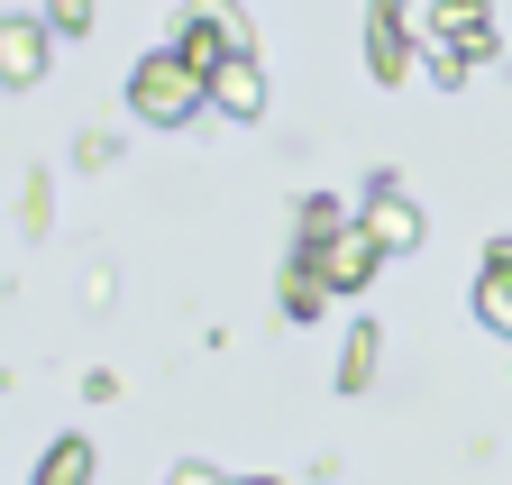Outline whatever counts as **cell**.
<instances>
[{
    "label": "cell",
    "mask_w": 512,
    "mask_h": 485,
    "mask_svg": "<svg viewBox=\"0 0 512 485\" xmlns=\"http://www.w3.org/2000/svg\"><path fill=\"white\" fill-rule=\"evenodd\" d=\"M128 110L156 119V129H183V119H202V110H211V74L192 65L183 46H156L147 65H128Z\"/></svg>",
    "instance_id": "obj_1"
},
{
    "label": "cell",
    "mask_w": 512,
    "mask_h": 485,
    "mask_svg": "<svg viewBox=\"0 0 512 485\" xmlns=\"http://www.w3.org/2000/svg\"><path fill=\"white\" fill-rule=\"evenodd\" d=\"M174 46H183L202 74H220V65H238V55H256V28H247V10H238V0H183Z\"/></svg>",
    "instance_id": "obj_2"
},
{
    "label": "cell",
    "mask_w": 512,
    "mask_h": 485,
    "mask_svg": "<svg viewBox=\"0 0 512 485\" xmlns=\"http://www.w3.org/2000/svg\"><path fill=\"white\" fill-rule=\"evenodd\" d=\"M302 266L330 284V293H357V284H375L384 248H375V229H366V220H348V229H330V238H302Z\"/></svg>",
    "instance_id": "obj_3"
},
{
    "label": "cell",
    "mask_w": 512,
    "mask_h": 485,
    "mask_svg": "<svg viewBox=\"0 0 512 485\" xmlns=\"http://www.w3.org/2000/svg\"><path fill=\"white\" fill-rule=\"evenodd\" d=\"M366 65H375V83H412V28H403L394 0L366 19Z\"/></svg>",
    "instance_id": "obj_4"
},
{
    "label": "cell",
    "mask_w": 512,
    "mask_h": 485,
    "mask_svg": "<svg viewBox=\"0 0 512 485\" xmlns=\"http://www.w3.org/2000/svg\"><path fill=\"white\" fill-rule=\"evenodd\" d=\"M476 321L494 339H512V238H494L485 248V275H476Z\"/></svg>",
    "instance_id": "obj_5"
},
{
    "label": "cell",
    "mask_w": 512,
    "mask_h": 485,
    "mask_svg": "<svg viewBox=\"0 0 512 485\" xmlns=\"http://www.w3.org/2000/svg\"><path fill=\"white\" fill-rule=\"evenodd\" d=\"M394 10H403V28H412L421 46H448L458 28H476V19H485V0H394Z\"/></svg>",
    "instance_id": "obj_6"
},
{
    "label": "cell",
    "mask_w": 512,
    "mask_h": 485,
    "mask_svg": "<svg viewBox=\"0 0 512 485\" xmlns=\"http://www.w3.org/2000/svg\"><path fill=\"white\" fill-rule=\"evenodd\" d=\"M366 229H375V248H384V257H394V248H421V202H412V193H394V184H375Z\"/></svg>",
    "instance_id": "obj_7"
},
{
    "label": "cell",
    "mask_w": 512,
    "mask_h": 485,
    "mask_svg": "<svg viewBox=\"0 0 512 485\" xmlns=\"http://www.w3.org/2000/svg\"><path fill=\"white\" fill-rule=\"evenodd\" d=\"M46 19H10V28H0V74H10V92H28L37 74H46Z\"/></svg>",
    "instance_id": "obj_8"
},
{
    "label": "cell",
    "mask_w": 512,
    "mask_h": 485,
    "mask_svg": "<svg viewBox=\"0 0 512 485\" xmlns=\"http://www.w3.org/2000/svg\"><path fill=\"white\" fill-rule=\"evenodd\" d=\"M211 110L220 119H256V110H266V74H256V55H238V65L211 74Z\"/></svg>",
    "instance_id": "obj_9"
},
{
    "label": "cell",
    "mask_w": 512,
    "mask_h": 485,
    "mask_svg": "<svg viewBox=\"0 0 512 485\" xmlns=\"http://www.w3.org/2000/svg\"><path fill=\"white\" fill-rule=\"evenodd\" d=\"M375 339H384L375 321L348 330V348H339V394H366V385H375Z\"/></svg>",
    "instance_id": "obj_10"
},
{
    "label": "cell",
    "mask_w": 512,
    "mask_h": 485,
    "mask_svg": "<svg viewBox=\"0 0 512 485\" xmlns=\"http://www.w3.org/2000/svg\"><path fill=\"white\" fill-rule=\"evenodd\" d=\"M37 485H92V440H55L37 458Z\"/></svg>",
    "instance_id": "obj_11"
},
{
    "label": "cell",
    "mask_w": 512,
    "mask_h": 485,
    "mask_svg": "<svg viewBox=\"0 0 512 485\" xmlns=\"http://www.w3.org/2000/svg\"><path fill=\"white\" fill-rule=\"evenodd\" d=\"M320 302H330V284H320V275H311V266L293 257V266H284V312H293V321H311Z\"/></svg>",
    "instance_id": "obj_12"
},
{
    "label": "cell",
    "mask_w": 512,
    "mask_h": 485,
    "mask_svg": "<svg viewBox=\"0 0 512 485\" xmlns=\"http://www.w3.org/2000/svg\"><path fill=\"white\" fill-rule=\"evenodd\" d=\"M330 229H348V211H339L330 193H311V202H302V238H330Z\"/></svg>",
    "instance_id": "obj_13"
},
{
    "label": "cell",
    "mask_w": 512,
    "mask_h": 485,
    "mask_svg": "<svg viewBox=\"0 0 512 485\" xmlns=\"http://www.w3.org/2000/svg\"><path fill=\"white\" fill-rule=\"evenodd\" d=\"M46 28L55 37H83L92 28V0H46Z\"/></svg>",
    "instance_id": "obj_14"
},
{
    "label": "cell",
    "mask_w": 512,
    "mask_h": 485,
    "mask_svg": "<svg viewBox=\"0 0 512 485\" xmlns=\"http://www.w3.org/2000/svg\"><path fill=\"white\" fill-rule=\"evenodd\" d=\"M19 229H46V174H28V202H19Z\"/></svg>",
    "instance_id": "obj_15"
},
{
    "label": "cell",
    "mask_w": 512,
    "mask_h": 485,
    "mask_svg": "<svg viewBox=\"0 0 512 485\" xmlns=\"http://www.w3.org/2000/svg\"><path fill=\"white\" fill-rule=\"evenodd\" d=\"M165 485H229V476H220V467H202V458H192V467H174Z\"/></svg>",
    "instance_id": "obj_16"
}]
</instances>
